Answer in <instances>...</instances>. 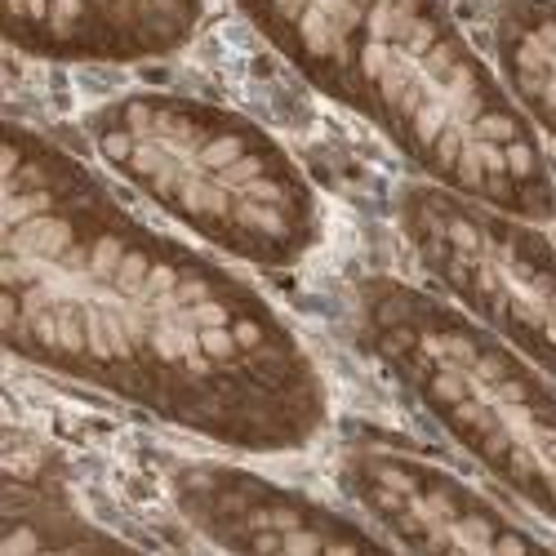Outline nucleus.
Returning a JSON list of instances; mask_svg holds the SVG:
<instances>
[{
  "mask_svg": "<svg viewBox=\"0 0 556 556\" xmlns=\"http://www.w3.org/2000/svg\"><path fill=\"white\" fill-rule=\"evenodd\" d=\"M0 197L14 361L241 454H299L330 428V383L290 320L50 134L5 125Z\"/></svg>",
  "mask_w": 556,
  "mask_h": 556,
  "instance_id": "1",
  "label": "nucleus"
},
{
  "mask_svg": "<svg viewBox=\"0 0 556 556\" xmlns=\"http://www.w3.org/2000/svg\"><path fill=\"white\" fill-rule=\"evenodd\" d=\"M334 103L375 125L428 182L530 223L556 218V165L539 129L445 0H375L348 45Z\"/></svg>",
  "mask_w": 556,
  "mask_h": 556,
  "instance_id": "2",
  "label": "nucleus"
},
{
  "mask_svg": "<svg viewBox=\"0 0 556 556\" xmlns=\"http://www.w3.org/2000/svg\"><path fill=\"white\" fill-rule=\"evenodd\" d=\"M94 156L210 250L286 271L326 241V205L286 143L223 103L125 89L89 108Z\"/></svg>",
  "mask_w": 556,
  "mask_h": 556,
  "instance_id": "3",
  "label": "nucleus"
},
{
  "mask_svg": "<svg viewBox=\"0 0 556 556\" xmlns=\"http://www.w3.org/2000/svg\"><path fill=\"white\" fill-rule=\"evenodd\" d=\"M361 352L530 513L556 526V379L401 276L352 286Z\"/></svg>",
  "mask_w": 556,
  "mask_h": 556,
  "instance_id": "4",
  "label": "nucleus"
},
{
  "mask_svg": "<svg viewBox=\"0 0 556 556\" xmlns=\"http://www.w3.org/2000/svg\"><path fill=\"white\" fill-rule=\"evenodd\" d=\"M396 227L454 307L556 379V245L539 223L409 178L396 188Z\"/></svg>",
  "mask_w": 556,
  "mask_h": 556,
  "instance_id": "5",
  "label": "nucleus"
},
{
  "mask_svg": "<svg viewBox=\"0 0 556 556\" xmlns=\"http://www.w3.org/2000/svg\"><path fill=\"white\" fill-rule=\"evenodd\" d=\"M334 481L343 498L405 552H539L543 534L526 530L513 513L441 468L428 454L379 432L339 441Z\"/></svg>",
  "mask_w": 556,
  "mask_h": 556,
  "instance_id": "6",
  "label": "nucleus"
},
{
  "mask_svg": "<svg viewBox=\"0 0 556 556\" xmlns=\"http://www.w3.org/2000/svg\"><path fill=\"white\" fill-rule=\"evenodd\" d=\"M169 503L223 552H356L392 547L369 521L271 477L218 458H178L165 472Z\"/></svg>",
  "mask_w": 556,
  "mask_h": 556,
  "instance_id": "7",
  "label": "nucleus"
},
{
  "mask_svg": "<svg viewBox=\"0 0 556 556\" xmlns=\"http://www.w3.org/2000/svg\"><path fill=\"white\" fill-rule=\"evenodd\" d=\"M205 0H5L10 50L36 63L134 67L188 50Z\"/></svg>",
  "mask_w": 556,
  "mask_h": 556,
  "instance_id": "8",
  "label": "nucleus"
},
{
  "mask_svg": "<svg viewBox=\"0 0 556 556\" xmlns=\"http://www.w3.org/2000/svg\"><path fill=\"white\" fill-rule=\"evenodd\" d=\"M316 94L334 99L348 45L375 0H231Z\"/></svg>",
  "mask_w": 556,
  "mask_h": 556,
  "instance_id": "9",
  "label": "nucleus"
},
{
  "mask_svg": "<svg viewBox=\"0 0 556 556\" xmlns=\"http://www.w3.org/2000/svg\"><path fill=\"white\" fill-rule=\"evenodd\" d=\"M490 59L507 99L556 143V0H494Z\"/></svg>",
  "mask_w": 556,
  "mask_h": 556,
  "instance_id": "10",
  "label": "nucleus"
}]
</instances>
